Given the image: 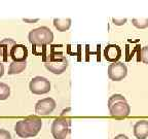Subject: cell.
Listing matches in <instances>:
<instances>
[{"label": "cell", "instance_id": "obj_5", "mask_svg": "<svg viewBox=\"0 0 148 139\" xmlns=\"http://www.w3.org/2000/svg\"><path fill=\"white\" fill-rule=\"evenodd\" d=\"M51 134L55 137V139H71L69 118H56L51 125Z\"/></svg>", "mask_w": 148, "mask_h": 139}, {"label": "cell", "instance_id": "obj_20", "mask_svg": "<svg viewBox=\"0 0 148 139\" xmlns=\"http://www.w3.org/2000/svg\"><path fill=\"white\" fill-rule=\"evenodd\" d=\"M112 22H113L114 25L121 26V25H125V22H127V19L123 18V19H119V20H118V19L113 18V19H112Z\"/></svg>", "mask_w": 148, "mask_h": 139}, {"label": "cell", "instance_id": "obj_18", "mask_svg": "<svg viewBox=\"0 0 148 139\" xmlns=\"http://www.w3.org/2000/svg\"><path fill=\"white\" fill-rule=\"evenodd\" d=\"M141 60L145 64H148V46H144L141 50Z\"/></svg>", "mask_w": 148, "mask_h": 139}, {"label": "cell", "instance_id": "obj_14", "mask_svg": "<svg viewBox=\"0 0 148 139\" xmlns=\"http://www.w3.org/2000/svg\"><path fill=\"white\" fill-rule=\"evenodd\" d=\"M26 69V62H12L9 65L8 74L9 75H14L23 72Z\"/></svg>", "mask_w": 148, "mask_h": 139}, {"label": "cell", "instance_id": "obj_1", "mask_svg": "<svg viewBox=\"0 0 148 139\" xmlns=\"http://www.w3.org/2000/svg\"><path fill=\"white\" fill-rule=\"evenodd\" d=\"M42 127V120L35 116H30L26 120H20L14 126L16 133L22 138L34 137L39 133Z\"/></svg>", "mask_w": 148, "mask_h": 139}, {"label": "cell", "instance_id": "obj_13", "mask_svg": "<svg viewBox=\"0 0 148 139\" xmlns=\"http://www.w3.org/2000/svg\"><path fill=\"white\" fill-rule=\"evenodd\" d=\"M53 25L60 32L68 30L71 26V20L70 19H55L53 20Z\"/></svg>", "mask_w": 148, "mask_h": 139}, {"label": "cell", "instance_id": "obj_19", "mask_svg": "<svg viewBox=\"0 0 148 139\" xmlns=\"http://www.w3.org/2000/svg\"><path fill=\"white\" fill-rule=\"evenodd\" d=\"M0 139H12V135L8 131L1 129L0 130Z\"/></svg>", "mask_w": 148, "mask_h": 139}, {"label": "cell", "instance_id": "obj_22", "mask_svg": "<svg viewBox=\"0 0 148 139\" xmlns=\"http://www.w3.org/2000/svg\"><path fill=\"white\" fill-rule=\"evenodd\" d=\"M3 74H4V66L2 63H0V77H2Z\"/></svg>", "mask_w": 148, "mask_h": 139}, {"label": "cell", "instance_id": "obj_12", "mask_svg": "<svg viewBox=\"0 0 148 139\" xmlns=\"http://www.w3.org/2000/svg\"><path fill=\"white\" fill-rule=\"evenodd\" d=\"M134 135L137 139H146L148 137V120H139L134 126Z\"/></svg>", "mask_w": 148, "mask_h": 139}, {"label": "cell", "instance_id": "obj_8", "mask_svg": "<svg viewBox=\"0 0 148 139\" xmlns=\"http://www.w3.org/2000/svg\"><path fill=\"white\" fill-rule=\"evenodd\" d=\"M57 103L53 98H44L37 102L36 106H35V112L38 116H49L55 110Z\"/></svg>", "mask_w": 148, "mask_h": 139}, {"label": "cell", "instance_id": "obj_15", "mask_svg": "<svg viewBox=\"0 0 148 139\" xmlns=\"http://www.w3.org/2000/svg\"><path fill=\"white\" fill-rule=\"evenodd\" d=\"M32 53L35 56H41L42 61L45 63L46 61V45H38V44H33L32 45Z\"/></svg>", "mask_w": 148, "mask_h": 139}, {"label": "cell", "instance_id": "obj_23", "mask_svg": "<svg viewBox=\"0 0 148 139\" xmlns=\"http://www.w3.org/2000/svg\"><path fill=\"white\" fill-rule=\"evenodd\" d=\"M38 21V19H35V20H30V19H24V22H26V23H36V22Z\"/></svg>", "mask_w": 148, "mask_h": 139}, {"label": "cell", "instance_id": "obj_3", "mask_svg": "<svg viewBox=\"0 0 148 139\" xmlns=\"http://www.w3.org/2000/svg\"><path fill=\"white\" fill-rule=\"evenodd\" d=\"M45 68L53 74H62L68 67L67 59L63 56L62 52H55L53 47H51L49 55H47L45 61Z\"/></svg>", "mask_w": 148, "mask_h": 139}, {"label": "cell", "instance_id": "obj_17", "mask_svg": "<svg viewBox=\"0 0 148 139\" xmlns=\"http://www.w3.org/2000/svg\"><path fill=\"white\" fill-rule=\"evenodd\" d=\"M132 23L138 29H144L148 27V19H133Z\"/></svg>", "mask_w": 148, "mask_h": 139}, {"label": "cell", "instance_id": "obj_16", "mask_svg": "<svg viewBox=\"0 0 148 139\" xmlns=\"http://www.w3.org/2000/svg\"><path fill=\"white\" fill-rule=\"evenodd\" d=\"M10 94V89L7 85L0 83V100H5Z\"/></svg>", "mask_w": 148, "mask_h": 139}, {"label": "cell", "instance_id": "obj_11", "mask_svg": "<svg viewBox=\"0 0 148 139\" xmlns=\"http://www.w3.org/2000/svg\"><path fill=\"white\" fill-rule=\"evenodd\" d=\"M9 57L12 59V62H26L28 57V49L24 44H18L12 49Z\"/></svg>", "mask_w": 148, "mask_h": 139}, {"label": "cell", "instance_id": "obj_6", "mask_svg": "<svg viewBox=\"0 0 148 139\" xmlns=\"http://www.w3.org/2000/svg\"><path fill=\"white\" fill-rule=\"evenodd\" d=\"M30 91L36 95H43L51 90V83L49 79L42 76H36L30 81Z\"/></svg>", "mask_w": 148, "mask_h": 139}, {"label": "cell", "instance_id": "obj_10", "mask_svg": "<svg viewBox=\"0 0 148 139\" xmlns=\"http://www.w3.org/2000/svg\"><path fill=\"white\" fill-rule=\"evenodd\" d=\"M121 57V50L117 44H108L104 50V58L111 63H117Z\"/></svg>", "mask_w": 148, "mask_h": 139}, {"label": "cell", "instance_id": "obj_4", "mask_svg": "<svg viewBox=\"0 0 148 139\" xmlns=\"http://www.w3.org/2000/svg\"><path fill=\"white\" fill-rule=\"evenodd\" d=\"M29 41L32 44L38 45H47L53 43V33L47 27H39L37 29L32 30L29 33Z\"/></svg>", "mask_w": 148, "mask_h": 139}, {"label": "cell", "instance_id": "obj_7", "mask_svg": "<svg viewBox=\"0 0 148 139\" xmlns=\"http://www.w3.org/2000/svg\"><path fill=\"white\" fill-rule=\"evenodd\" d=\"M127 74V68L125 64L121 62L112 63L108 67V76L111 81H123Z\"/></svg>", "mask_w": 148, "mask_h": 139}, {"label": "cell", "instance_id": "obj_2", "mask_svg": "<svg viewBox=\"0 0 148 139\" xmlns=\"http://www.w3.org/2000/svg\"><path fill=\"white\" fill-rule=\"evenodd\" d=\"M108 108L113 118H127L131 112V107L125 98L120 94H114L108 100Z\"/></svg>", "mask_w": 148, "mask_h": 139}, {"label": "cell", "instance_id": "obj_9", "mask_svg": "<svg viewBox=\"0 0 148 139\" xmlns=\"http://www.w3.org/2000/svg\"><path fill=\"white\" fill-rule=\"evenodd\" d=\"M16 44V42L10 38H5L0 41V63H5L8 61V57L10 55L12 49Z\"/></svg>", "mask_w": 148, "mask_h": 139}, {"label": "cell", "instance_id": "obj_21", "mask_svg": "<svg viewBox=\"0 0 148 139\" xmlns=\"http://www.w3.org/2000/svg\"><path fill=\"white\" fill-rule=\"evenodd\" d=\"M114 139H129V137L127 135H123V134H119L117 136L114 137Z\"/></svg>", "mask_w": 148, "mask_h": 139}]
</instances>
